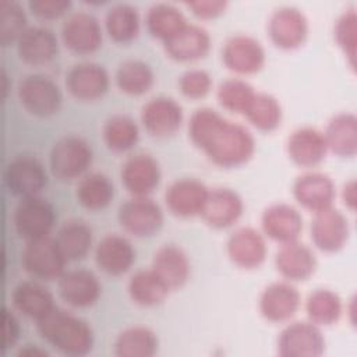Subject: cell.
<instances>
[{
    "label": "cell",
    "mask_w": 357,
    "mask_h": 357,
    "mask_svg": "<svg viewBox=\"0 0 357 357\" xmlns=\"http://www.w3.org/2000/svg\"><path fill=\"white\" fill-rule=\"evenodd\" d=\"M75 197L82 208L88 211H100L112 202L114 197V185L103 173H86L77 184Z\"/></svg>",
    "instance_id": "36"
},
{
    "label": "cell",
    "mask_w": 357,
    "mask_h": 357,
    "mask_svg": "<svg viewBox=\"0 0 357 357\" xmlns=\"http://www.w3.org/2000/svg\"><path fill=\"white\" fill-rule=\"evenodd\" d=\"M54 240L67 262L79 261L91 250L92 230L85 222L71 219L59 227Z\"/></svg>",
    "instance_id": "34"
},
{
    "label": "cell",
    "mask_w": 357,
    "mask_h": 357,
    "mask_svg": "<svg viewBox=\"0 0 357 357\" xmlns=\"http://www.w3.org/2000/svg\"><path fill=\"white\" fill-rule=\"evenodd\" d=\"M342 199L344 206L350 211L354 212L356 211V205H357V190H356V180L351 178L347 183H344L343 188H342Z\"/></svg>",
    "instance_id": "49"
},
{
    "label": "cell",
    "mask_w": 357,
    "mask_h": 357,
    "mask_svg": "<svg viewBox=\"0 0 357 357\" xmlns=\"http://www.w3.org/2000/svg\"><path fill=\"white\" fill-rule=\"evenodd\" d=\"M268 35L276 47L294 50L300 47L308 36V20L297 7H279L268 20Z\"/></svg>",
    "instance_id": "12"
},
{
    "label": "cell",
    "mask_w": 357,
    "mask_h": 357,
    "mask_svg": "<svg viewBox=\"0 0 357 357\" xmlns=\"http://www.w3.org/2000/svg\"><path fill=\"white\" fill-rule=\"evenodd\" d=\"M325 351L321 326L311 321L287 324L278 337V354L282 357H318Z\"/></svg>",
    "instance_id": "9"
},
{
    "label": "cell",
    "mask_w": 357,
    "mask_h": 357,
    "mask_svg": "<svg viewBox=\"0 0 357 357\" xmlns=\"http://www.w3.org/2000/svg\"><path fill=\"white\" fill-rule=\"evenodd\" d=\"M156 333L144 325H132L123 329L113 344L117 357H152L158 353Z\"/></svg>",
    "instance_id": "35"
},
{
    "label": "cell",
    "mask_w": 357,
    "mask_h": 357,
    "mask_svg": "<svg viewBox=\"0 0 357 357\" xmlns=\"http://www.w3.org/2000/svg\"><path fill=\"white\" fill-rule=\"evenodd\" d=\"M102 138L109 151L124 153L137 145L139 139V128L132 117L117 113L105 121L102 127Z\"/></svg>",
    "instance_id": "37"
},
{
    "label": "cell",
    "mask_w": 357,
    "mask_h": 357,
    "mask_svg": "<svg viewBox=\"0 0 357 357\" xmlns=\"http://www.w3.org/2000/svg\"><path fill=\"white\" fill-rule=\"evenodd\" d=\"M127 291L137 305L155 307L162 304L172 290L152 268H146L130 276Z\"/></svg>",
    "instance_id": "32"
},
{
    "label": "cell",
    "mask_w": 357,
    "mask_h": 357,
    "mask_svg": "<svg viewBox=\"0 0 357 357\" xmlns=\"http://www.w3.org/2000/svg\"><path fill=\"white\" fill-rule=\"evenodd\" d=\"M255 93V88L245 79L227 78L219 84L216 89V99L225 110L236 114H244Z\"/></svg>",
    "instance_id": "42"
},
{
    "label": "cell",
    "mask_w": 357,
    "mask_h": 357,
    "mask_svg": "<svg viewBox=\"0 0 357 357\" xmlns=\"http://www.w3.org/2000/svg\"><path fill=\"white\" fill-rule=\"evenodd\" d=\"M328 151L340 158H353L357 152V119L353 113L335 114L324 131Z\"/></svg>",
    "instance_id": "31"
},
{
    "label": "cell",
    "mask_w": 357,
    "mask_h": 357,
    "mask_svg": "<svg viewBox=\"0 0 357 357\" xmlns=\"http://www.w3.org/2000/svg\"><path fill=\"white\" fill-rule=\"evenodd\" d=\"M178 89L188 99H202L212 89V77L202 68H190L180 75Z\"/></svg>",
    "instance_id": "45"
},
{
    "label": "cell",
    "mask_w": 357,
    "mask_h": 357,
    "mask_svg": "<svg viewBox=\"0 0 357 357\" xmlns=\"http://www.w3.org/2000/svg\"><path fill=\"white\" fill-rule=\"evenodd\" d=\"M60 33L64 46L75 54H91L102 45V26L98 18L85 10L68 14Z\"/></svg>",
    "instance_id": "11"
},
{
    "label": "cell",
    "mask_w": 357,
    "mask_h": 357,
    "mask_svg": "<svg viewBox=\"0 0 357 357\" xmlns=\"http://www.w3.org/2000/svg\"><path fill=\"white\" fill-rule=\"evenodd\" d=\"M286 151L289 158L301 167L318 166L329 152L324 132L310 126L291 131L286 141Z\"/></svg>",
    "instance_id": "27"
},
{
    "label": "cell",
    "mask_w": 357,
    "mask_h": 357,
    "mask_svg": "<svg viewBox=\"0 0 357 357\" xmlns=\"http://www.w3.org/2000/svg\"><path fill=\"white\" fill-rule=\"evenodd\" d=\"M57 289L61 300L74 308L93 305L102 293L98 276L84 268L66 271L57 280Z\"/></svg>",
    "instance_id": "21"
},
{
    "label": "cell",
    "mask_w": 357,
    "mask_h": 357,
    "mask_svg": "<svg viewBox=\"0 0 357 357\" xmlns=\"http://www.w3.org/2000/svg\"><path fill=\"white\" fill-rule=\"evenodd\" d=\"M314 245L324 252H337L350 236V226L346 215L331 206L314 213L310 226Z\"/></svg>",
    "instance_id": "16"
},
{
    "label": "cell",
    "mask_w": 357,
    "mask_h": 357,
    "mask_svg": "<svg viewBox=\"0 0 357 357\" xmlns=\"http://www.w3.org/2000/svg\"><path fill=\"white\" fill-rule=\"evenodd\" d=\"M11 304L15 311L35 322L56 307L53 294L35 279L22 280L13 289Z\"/></svg>",
    "instance_id": "30"
},
{
    "label": "cell",
    "mask_w": 357,
    "mask_h": 357,
    "mask_svg": "<svg viewBox=\"0 0 357 357\" xmlns=\"http://www.w3.org/2000/svg\"><path fill=\"white\" fill-rule=\"evenodd\" d=\"M18 356H25V357H45V356H49V353L45 350V349H42V347H39L38 344H24V347H21L20 350H18V353H17Z\"/></svg>",
    "instance_id": "50"
},
{
    "label": "cell",
    "mask_w": 357,
    "mask_h": 357,
    "mask_svg": "<svg viewBox=\"0 0 357 357\" xmlns=\"http://www.w3.org/2000/svg\"><path fill=\"white\" fill-rule=\"evenodd\" d=\"M135 261V250L131 241L117 233L103 236L95 248L98 268L110 276L126 273Z\"/></svg>",
    "instance_id": "26"
},
{
    "label": "cell",
    "mask_w": 357,
    "mask_h": 357,
    "mask_svg": "<svg viewBox=\"0 0 357 357\" xmlns=\"http://www.w3.org/2000/svg\"><path fill=\"white\" fill-rule=\"evenodd\" d=\"M185 7L201 20L216 18L225 13L227 7V1L222 0H201V1H190L185 3Z\"/></svg>",
    "instance_id": "47"
},
{
    "label": "cell",
    "mask_w": 357,
    "mask_h": 357,
    "mask_svg": "<svg viewBox=\"0 0 357 357\" xmlns=\"http://www.w3.org/2000/svg\"><path fill=\"white\" fill-rule=\"evenodd\" d=\"M139 13L137 7L128 3L112 6L105 15V28L112 40L116 43H128L138 36Z\"/></svg>",
    "instance_id": "38"
},
{
    "label": "cell",
    "mask_w": 357,
    "mask_h": 357,
    "mask_svg": "<svg viewBox=\"0 0 357 357\" xmlns=\"http://www.w3.org/2000/svg\"><path fill=\"white\" fill-rule=\"evenodd\" d=\"M305 312L308 321L312 324L318 326H331L342 317V298L331 289H315L305 300Z\"/></svg>",
    "instance_id": "40"
},
{
    "label": "cell",
    "mask_w": 357,
    "mask_h": 357,
    "mask_svg": "<svg viewBox=\"0 0 357 357\" xmlns=\"http://www.w3.org/2000/svg\"><path fill=\"white\" fill-rule=\"evenodd\" d=\"M21 326L13 311L7 307H3V349L15 346L20 339Z\"/></svg>",
    "instance_id": "48"
},
{
    "label": "cell",
    "mask_w": 357,
    "mask_h": 357,
    "mask_svg": "<svg viewBox=\"0 0 357 357\" xmlns=\"http://www.w3.org/2000/svg\"><path fill=\"white\" fill-rule=\"evenodd\" d=\"M163 49L167 57L174 61H197L209 53L211 36L204 26L188 22L181 31L163 43Z\"/></svg>",
    "instance_id": "28"
},
{
    "label": "cell",
    "mask_w": 357,
    "mask_h": 357,
    "mask_svg": "<svg viewBox=\"0 0 357 357\" xmlns=\"http://www.w3.org/2000/svg\"><path fill=\"white\" fill-rule=\"evenodd\" d=\"M17 96L21 106L36 117H49L57 113L63 100L56 81L38 73L28 74L20 79Z\"/></svg>",
    "instance_id": "4"
},
{
    "label": "cell",
    "mask_w": 357,
    "mask_h": 357,
    "mask_svg": "<svg viewBox=\"0 0 357 357\" xmlns=\"http://www.w3.org/2000/svg\"><path fill=\"white\" fill-rule=\"evenodd\" d=\"M243 211L244 202L234 190L216 187L209 188L199 216L213 229H226L233 226L241 218Z\"/></svg>",
    "instance_id": "23"
},
{
    "label": "cell",
    "mask_w": 357,
    "mask_h": 357,
    "mask_svg": "<svg viewBox=\"0 0 357 357\" xmlns=\"http://www.w3.org/2000/svg\"><path fill=\"white\" fill-rule=\"evenodd\" d=\"M243 116L257 130L271 132L280 126L283 110L279 100L273 95L257 91L254 99Z\"/></svg>",
    "instance_id": "41"
},
{
    "label": "cell",
    "mask_w": 357,
    "mask_h": 357,
    "mask_svg": "<svg viewBox=\"0 0 357 357\" xmlns=\"http://www.w3.org/2000/svg\"><path fill=\"white\" fill-rule=\"evenodd\" d=\"M92 159L93 152L86 139L79 135H66L53 144L49 153V167L56 178L70 181L86 174Z\"/></svg>",
    "instance_id": "3"
},
{
    "label": "cell",
    "mask_w": 357,
    "mask_h": 357,
    "mask_svg": "<svg viewBox=\"0 0 357 357\" xmlns=\"http://www.w3.org/2000/svg\"><path fill=\"white\" fill-rule=\"evenodd\" d=\"M184 120L181 105L170 96H155L141 109V123L145 131L155 138L174 135Z\"/></svg>",
    "instance_id": "13"
},
{
    "label": "cell",
    "mask_w": 357,
    "mask_h": 357,
    "mask_svg": "<svg viewBox=\"0 0 357 357\" xmlns=\"http://www.w3.org/2000/svg\"><path fill=\"white\" fill-rule=\"evenodd\" d=\"M261 227L264 236L279 244L296 241L303 231V216L293 205L276 202L264 209Z\"/></svg>",
    "instance_id": "22"
},
{
    "label": "cell",
    "mask_w": 357,
    "mask_h": 357,
    "mask_svg": "<svg viewBox=\"0 0 357 357\" xmlns=\"http://www.w3.org/2000/svg\"><path fill=\"white\" fill-rule=\"evenodd\" d=\"M170 290L183 287L190 279L191 264L185 251L177 244H162L153 254L151 266Z\"/></svg>",
    "instance_id": "29"
},
{
    "label": "cell",
    "mask_w": 357,
    "mask_h": 357,
    "mask_svg": "<svg viewBox=\"0 0 357 357\" xmlns=\"http://www.w3.org/2000/svg\"><path fill=\"white\" fill-rule=\"evenodd\" d=\"M209 188L197 178L183 177L174 180L165 192V204L169 212L177 218L199 216Z\"/></svg>",
    "instance_id": "20"
},
{
    "label": "cell",
    "mask_w": 357,
    "mask_h": 357,
    "mask_svg": "<svg viewBox=\"0 0 357 357\" xmlns=\"http://www.w3.org/2000/svg\"><path fill=\"white\" fill-rule=\"evenodd\" d=\"M54 223L56 211L40 195L21 198L13 212L14 230L25 241L50 236Z\"/></svg>",
    "instance_id": "5"
},
{
    "label": "cell",
    "mask_w": 357,
    "mask_h": 357,
    "mask_svg": "<svg viewBox=\"0 0 357 357\" xmlns=\"http://www.w3.org/2000/svg\"><path fill=\"white\" fill-rule=\"evenodd\" d=\"M114 81L123 93L130 96H141L153 86L155 74L148 63L130 59L117 67Z\"/></svg>",
    "instance_id": "39"
},
{
    "label": "cell",
    "mask_w": 357,
    "mask_h": 357,
    "mask_svg": "<svg viewBox=\"0 0 357 357\" xmlns=\"http://www.w3.org/2000/svg\"><path fill=\"white\" fill-rule=\"evenodd\" d=\"M39 336L64 356H86L93 347V332L86 321L54 307L35 322Z\"/></svg>",
    "instance_id": "2"
},
{
    "label": "cell",
    "mask_w": 357,
    "mask_h": 357,
    "mask_svg": "<svg viewBox=\"0 0 357 357\" xmlns=\"http://www.w3.org/2000/svg\"><path fill=\"white\" fill-rule=\"evenodd\" d=\"M188 24L184 13L174 4L156 3L152 4L145 15V25L151 36L162 43L173 38Z\"/></svg>",
    "instance_id": "33"
},
{
    "label": "cell",
    "mask_w": 357,
    "mask_h": 357,
    "mask_svg": "<svg viewBox=\"0 0 357 357\" xmlns=\"http://www.w3.org/2000/svg\"><path fill=\"white\" fill-rule=\"evenodd\" d=\"M110 78L107 70L93 61L74 64L66 74V88L73 98L81 102L100 99L109 89Z\"/></svg>",
    "instance_id": "15"
},
{
    "label": "cell",
    "mask_w": 357,
    "mask_h": 357,
    "mask_svg": "<svg viewBox=\"0 0 357 357\" xmlns=\"http://www.w3.org/2000/svg\"><path fill=\"white\" fill-rule=\"evenodd\" d=\"M333 36L336 45L340 47L343 54L346 56L349 66L354 70L356 66V43H357V18L356 10L347 8L344 10L335 22Z\"/></svg>",
    "instance_id": "44"
},
{
    "label": "cell",
    "mask_w": 357,
    "mask_h": 357,
    "mask_svg": "<svg viewBox=\"0 0 357 357\" xmlns=\"http://www.w3.org/2000/svg\"><path fill=\"white\" fill-rule=\"evenodd\" d=\"M160 178L159 162L144 152L128 156L120 169L121 184L132 197H149L158 188Z\"/></svg>",
    "instance_id": "14"
},
{
    "label": "cell",
    "mask_w": 357,
    "mask_h": 357,
    "mask_svg": "<svg viewBox=\"0 0 357 357\" xmlns=\"http://www.w3.org/2000/svg\"><path fill=\"white\" fill-rule=\"evenodd\" d=\"M15 45L20 60L32 67L49 64L59 52L56 35L43 25L28 26Z\"/></svg>",
    "instance_id": "24"
},
{
    "label": "cell",
    "mask_w": 357,
    "mask_h": 357,
    "mask_svg": "<svg viewBox=\"0 0 357 357\" xmlns=\"http://www.w3.org/2000/svg\"><path fill=\"white\" fill-rule=\"evenodd\" d=\"M29 11L39 20H57L71 8L70 0H29Z\"/></svg>",
    "instance_id": "46"
},
{
    "label": "cell",
    "mask_w": 357,
    "mask_h": 357,
    "mask_svg": "<svg viewBox=\"0 0 357 357\" xmlns=\"http://www.w3.org/2000/svg\"><path fill=\"white\" fill-rule=\"evenodd\" d=\"M3 181L8 192L20 198H26L39 195L47 184V173L36 158L20 155L11 159L4 167Z\"/></svg>",
    "instance_id": "8"
},
{
    "label": "cell",
    "mask_w": 357,
    "mask_h": 357,
    "mask_svg": "<svg viewBox=\"0 0 357 357\" xmlns=\"http://www.w3.org/2000/svg\"><path fill=\"white\" fill-rule=\"evenodd\" d=\"M21 261L25 272L38 280H59L67 264L54 237L50 236L25 241Z\"/></svg>",
    "instance_id": "6"
},
{
    "label": "cell",
    "mask_w": 357,
    "mask_h": 357,
    "mask_svg": "<svg viewBox=\"0 0 357 357\" xmlns=\"http://www.w3.org/2000/svg\"><path fill=\"white\" fill-rule=\"evenodd\" d=\"M188 137L208 160L225 169L247 163L255 152L251 131L212 107H199L191 114Z\"/></svg>",
    "instance_id": "1"
},
{
    "label": "cell",
    "mask_w": 357,
    "mask_h": 357,
    "mask_svg": "<svg viewBox=\"0 0 357 357\" xmlns=\"http://www.w3.org/2000/svg\"><path fill=\"white\" fill-rule=\"evenodd\" d=\"M293 197L300 206L315 213L333 206L336 187L333 180L322 172H305L293 183Z\"/></svg>",
    "instance_id": "18"
},
{
    "label": "cell",
    "mask_w": 357,
    "mask_h": 357,
    "mask_svg": "<svg viewBox=\"0 0 357 357\" xmlns=\"http://www.w3.org/2000/svg\"><path fill=\"white\" fill-rule=\"evenodd\" d=\"M24 7L14 0L0 1V40L3 46L17 43L29 26Z\"/></svg>",
    "instance_id": "43"
},
{
    "label": "cell",
    "mask_w": 357,
    "mask_h": 357,
    "mask_svg": "<svg viewBox=\"0 0 357 357\" xmlns=\"http://www.w3.org/2000/svg\"><path fill=\"white\" fill-rule=\"evenodd\" d=\"M300 304V291L289 280H278L268 284L258 300L261 315L273 324L290 321L298 311Z\"/></svg>",
    "instance_id": "17"
},
{
    "label": "cell",
    "mask_w": 357,
    "mask_h": 357,
    "mask_svg": "<svg viewBox=\"0 0 357 357\" xmlns=\"http://www.w3.org/2000/svg\"><path fill=\"white\" fill-rule=\"evenodd\" d=\"M317 265L318 261L314 251L298 240L280 244L275 254V266L289 282L307 280L314 275Z\"/></svg>",
    "instance_id": "25"
},
{
    "label": "cell",
    "mask_w": 357,
    "mask_h": 357,
    "mask_svg": "<svg viewBox=\"0 0 357 357\" xmlns=\"http://www.w3.org/2000/svg\"><path fill=\"white\" fill-rule=\"evenodd\" d=\"M117 220L124 231L135 237H151L163 225V211L151 197H131L120 205Z\"/></svg>",
    "instance_id": "7"
},
{
    "label": "cell",
    "mask_w": 357,
    "mask_h": 357,
    "mask_svg": "<svg viewBox=\"0 0 357 357\" xmlns=\"http://www.w3.org/2000/svg\"><path fill=\"white\" fill-rule=\"evenodd\" d=\"M226 252L236 266L241 269H255L266 259L268 247L265 236L251 226H241L229 236Z\"/></svg>",
    "instance_id": "19"
},
{
    "label": "cell",
    "mask_w": 357,
    "mask_h": 357,
    "mask_svg": "<svg viewBox=\"0 0 357 357\" xmlns=\"http://www.w3.org/2000/svg\"><path fill=\"white\" fill-rule=\"evenodd\" d=\"M222 61L227 70L238 75L258 73L265 64V49L258 39L247 33L229 36L222 46Z\"/></svg>",
    "instance_id": "10"
}]
</instances>
